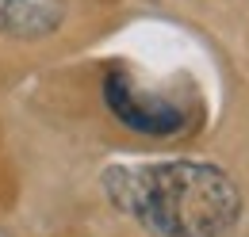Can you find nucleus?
Listing matches in <instances>:
<instances>
[{"instance_id": "7ed1b4c3", "label": "nucleus", "mask_w": 249, "mask_h": 237, "mask_svg": "<svg viewBox=\"0 0 249 237\" xmlns=\"http://www.w3.org/2000/svg\"><path fill=\"white\" fill-rule=\"evenodd\" d=\"M65 0H0V31L12 38H42L62 23Z\"/></svg>"}, {"instance_id": "f03ea898", "label": "nucleus", "mask_w": 249, "mask_h": 237, "mask_svg": "<svg viewBox=\"0 0 249 237\" xmlns=\"http://www.w3.org/2000/svg\"><path fill=\"white\" fill-rule=\"evenodd\" d=\"M104 96H107V107L123 118L130 130H142V134H177L184 126V111L161 96L142 92L126 73H107L104 81Z\"/></svg>"}, {"instance_id": "20e7f679", "label": "nucleus", "mask_w": 249, "mask_h": 237, "mask_svg": "<svg viewBox=\"0 0 249 237\" xmlns=\"http://www.w3.org/2000/svg\"><path fill=\"white\" fill-rule=\"evenodd\" d=\"M0 237H8V234H4V230H0Z\"/></svg>"}, {"instance_id": "f257e3e1", "label": "nucleus", "mask_w": 249, "mask_h": 237, "mask_svg": "<svg viewBox=\"0 0 249 237\" xmlns=\"http://www.w3.org/2000/svg\"><path fill=\"white\" fill-rule=\"evenodd\" d=\"M104 187L119 210L161 237H226L242 214L238 184L207 161L115 165Z\"/></svg>"}]
</instances>
